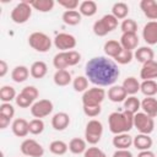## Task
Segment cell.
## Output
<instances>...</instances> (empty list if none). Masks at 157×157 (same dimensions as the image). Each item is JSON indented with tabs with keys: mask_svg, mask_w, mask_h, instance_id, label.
I'll return each instance as SVG.
<instances>
[{
	"mask_svg": "<svg viewBox=\"0 0 157 157\" xmlns=\"http://www.w3.org/2000/svg\"><path fill=\"white\" fill-rule=\"evenodd\" d=\"M58 4L63 7H65L66 10H76V7L80 6L77 0H59Z\"/></svg>",
	"mask_w": 157,
	"mask_h": 157,
	"instance_id": "cell-48",
	"label": "cell"
},
{
	"mask_svg": "<svg viewBox=\"0 0 157 157\" xmlns=\"http://www.w3.org/2000/svg\"><path fill=\"white\" fill-rule=\"evenodd\" d=\"M21 93L23 96H26L28 99H31L33 103L36 102V99L39 96V92H38V90L34 86H26V87H23L22 91H21Z\"/></svg>",
	"mask_w": 157,
	"mask_h": 157,
	"instance_id": "cell-42",
	"label": "cell"
},
{
	"mask_svg": "<svg viewBox=\"0 0 157 157\" xmlns=\"http://www.w3.org/2000/svg\"><path fill=\"white\" fill-rule=\"evenodd\" d=\"M105 91L98 86L88 88L82 94V105H101L105 98Z\"/></svg>",
	"mask_w": 157,
	"mask_h": 157,
	"instance_id": "cell-7",
	"label": "cell"
},
{
	"mask_svg": "<svg viewBox=\"0 0 157 157\" xmlns=\"http://www.w3.org/2000/svg\"><path fill=\"white\" fill-rule=\"evenodd\" d=\"M108 98L109 101L114 102V103H119V102H124L128 97V93L126 91L124 90L123 86H119V85H113L110 86V88L108 90Z\"/></svg>",
	"mask_w": 157,
	"mask_h": 157,
	"instance_id": "cell-17",
	"label": "cell"
},
{
	"mask_svg": "<svg viewBox=\"0 0 157 157\" xmlns=\"http://www.w3.org/2000/svg\"><path fill=\"white\" fill-rule=\"evenodd\" d=\"M81 18H82V15L77 10H66V11H64V13L61 16L63 22L67 26L78 25L81 22Z\"/></svg>",
	"mask_w": 157,
	"mask_h": 157,
	"instance_id": "cell-23",
	"label": "cell"
},
{
	"mask_svg": "<svg viewBox=\"0 0 157 157\" xmlns=\"http://www.w3.org/2000/svg\"><path fill=\"white\" fill-rule=\"evenodd\" d=\"M123 103H124V110L130 112V113H132V114L137 113L139 109L141 108V102H140L139 98L135 97V96H129V97H126V99H125Z\"/></svg>",
	"mask_w": 157,
	"mask_h": 157,
	"instance_id": "cell-36",
	"label": "cell"
},
{
	"mask_svg": "<svg viewBox=\"0 0 157 157\" xmlns=\"http://www.w3.org/2000/svg\"><path fill=\"white\" fill-rule=\"evenodd\" d=\"M120 29L123 33H136L137 31V23L132 18H125L120 23Z\"/></svg>",
	"mask_w": 157,
	"mask_h": 157,
	"instance_id": "cell-38",
	"label": "cell"
},
{
	"mask_svg": "<svg viewBox=\"0 0 157 157\" xmlns=\"http://www.w3.org/2000/svg\"><path fill=\"white\" fill-rule=\"evenodd\" d=\"M134 58H135L139 63L145 64V63H147V61L153 60V58H155V52H153L150 47H140V48H137V49L135 50Z\"/></svg>",
	"mask_w": 157,
	"mask_h": 157,
	"instance_id": "cell-22",
	"label": "cell"
},
{
	"mask_svg": "<svg viewBox=\"0 0 157 157\" xmlns=\"http://www.w3.org/2000/svg\"><path fill=\"white\" fill-rule=\"evenodd\" d=\"M128 13H129V6H128V4L123 2V1L115 2L112 7V15L117 20H125Z\"/></svg>",
	"mask_w": 157,
	"mask_h": 157,
	"instance_id": "cell-31",
	"label": "cell"
},
{
	"mask_svg": "<svg viewBox=\"0 0 157 157\" xmlns=\"http://www.w3.org/2000/svg\"><path fill=\"white\" fill-rule=\"evenodd\" d=\"M134 59V53L131 50H128V49H123L117 58H114L115 63L120 64V65H125V64H129L131 63V60Z\"/></svg>",
	"mask_w": 157,
	"mask_h": 157,
	"instance_id": "cell-39",
	"label": "cell"
},
{
	"mask_svg": "<svg viewBox=\"0 0 157 157\" xmlns=\"http://www.w3.org/2000/svg\"><path fill=\"white\" fill-rule=\"evenodd\" d=\"M0 115L12 119L15 115V108L11 103H1L0 105Z\"/></svg>",
	"mask_w": 157,
	"mask_h": 157,
	"instance_id": "cell-43",
	"label": "cell"
},
{
	"mask_svg": "<svg viewBox=\"0 0 157 157\" xmlns=\"http://www.w3.org/2000/svg\"><path fill=\"white\" fill-rule=\"evenodd\" d=\"M44 130V121L42 119H32L29 121V132L33 135H39Z\"/></svg>",
	"mask_w": 157,
	"mask_h": 157,
	"instance_id": "cell-40",
	"label": "cell"
},
{
	"mask_svg": "<svg viewBox=\"0 0 157 157\" xmlns=\"http://www.w3.org/2000/svg\"><path fill=\"white\" fill-rule=\"evenodd\" d=\"M83 157H107V155L98 147H87V150L83 153Z\"/></svg>",
	"mask_w": 157,
	"mask_h": 157,
	"instance_id": "cell-46",
	"label": "cell"
},
{
	"mask_svg": "<svg viewBox=\"0 0 157 157\" xmlns=\"http://www.w3.org/2000/svg\"><path fill=\"white\" fill-rule=\"evenodd\" d=\"M53 81L56 86H60V87H64V86H67L71 81H72V77H71V74L64 69V70H56L54 76H53Z\"/></svg>",
	"mask_w": 157,
	"mask_h": 157,
	"instance_id": "cell-26",
	"label": "cell"
},
{
	"mask_svg": "<svg viewBox=\"0 0 157 157\" xmlns=\"http://www.w3.org/2000/svg\"><path fill=\"white\" fill-rule=\"evenodd\" d=\"M132 140H134L132 136H130L128 132H124V134L114 135L112 142L113 146L117 147V150H129V147L132 145Z\"/></svg>",
	"mask_w": 157,
	"mask_h": 157,
	"instance_id": "cell-16",
	"label": "cell"
},
{
	"mask_svg": "<svg viewBox=\"0 0 157 157\" xmlns=\"http://www.w3.org/2000/svg\"><path fill=\"white\" fill-rule=\"evenodd\" d=\"M140 82L137 81V78L136 77H134V76H129V77H126L124 81H123V87H124V90L126 91V93L128 94H130V96H134L135 93H137L139 91H140Z\"/></svg>",
	"mask_w": 157,
	"mask_h": 157,
	"instance_id": "cell-29",
	"label": "cell"
},
{
	"mask_svg": "<svg viewBox=\"0 0 157 157\" xmlns=\"http://www.w3.org/2000/svg\"><path fill=\"white\" fill-rule=\"evenodd\" d=\"M92 29H93V33H94L96 36H98V37H104L105 34H108V33H109V32H108V29L105 28L104 23L102 22V20H97V21L93 23Z\"/></svg>",
	"mask_w": 157,
	"mask_h": 157,
	"instance_id": "cell-44",
	"label": "cell"
},
{
	"mask_svg": "<svg viewBox=\"0 0 157 157\" xmlns=\"http://www.w3.org/2000/svg\"><path fill=\"white\" fill-rule=\"evenodd\" d=\"M20 150L25 156H28V157H42L44 155L43 146L33 139L23 140L20 146Z\"/></svg>",
	"mask_w": 157,
	"mask_h": 157,
	"instance_id": "cell-8",
	"label": "cell"
},
{
	"mask_svg": "<svg viewBox=\"0 0 157 157\" xmlns=\"http://www.w3.org/2000/svg\"><path fill=\"white\" fill-rule=\"evenodd\" d=\"M103 134V125L99 120L92 119L86 124L85 129V140L90 145H96L101 141Z\"/></svg>",
	"mask_w": 157,
	"mask_h": 157,
	"instance_id": "cell-4",
	"label": "cell"
},
{
	"mask_svg": "<svg viewBox=\"0 0 157 157\" xmlns=\"http://www.w3.org/2000/svg\"><path fill=\"white\" fill-rule=\"evenodd\" d=\"M97 4L93 1V0H85L80 4L78 6V12L82 15V16H86V17H92L93 15H96L97 12Z\"/></svg>",
	"mask_w": 157,
	"mask_h": 157,
	"instance_id": "cell-28",
	"label": "cell"
},
{
	"mask_svg": "<svg viewBox=\"0 0 157 157\" xmlns=\"http://www.w3.org/2000/svg\"><path fill=\"white\" fill-rule=\"evenodd\" d=\"M152 144H153L152 137H150V135H146V134H137L132 140L134 147L139 151L150 150L152 147Z\"/></svg>",
	"mask_w": 157,
	"mask_h": 157,
	"instance_id": "cell-18",
	"label": "cell"
},
{
	"mask_svg": "<svg viewBox=\"0 0 157 157\" xmlns=\"http://www.w3.org/2000/svg\"><path fill=\"white\" fill-rule=\"evenodd\" d=\"M15 101H16V104L20 108H28V107H32V104H33V102L31 99H28L26 96H23L21 92L17 94V97H16Z\"/></svg>",
	"mask_w": 157,
	"mask_h": 157,
	"instance_id": "cell-47",
	"label": "cell"
},
{
	"mask_svg": "<svg viewBox=\"0 0 157 157\" xmlns=\"http://www.w3.org/2000/svg\"><path fill=\"white\" fill-rule=\"evenodd\" d=\"M32 9L39 11V12H49L53 10L55 2L54 0H31L29 1Z\"/></svg>",
	"mask_w": 157,
	"mask_h": 157,
	"instance_id": "cell-30",
	"label": "cell"
},
{
	"mask_svg": "<svg viewBox=\"0 0 157 157\" xmlns=\"http://www.w3.org/2000/svg\"><path fill=\"white\" fill-rule=\"evenodd\" d=\"M140 91L146 97H153L157 93V82L155 80H145L140 85Z\"/></svg>",
	"mask_w": 157,
	"mask_h": 157,
	"instance_id": "cell-32",
	"label": "cell"
},
{
	"mask_svg": "<svg viewBox=\"0 0 157 157\" xmlns=\"http://www.w3.org/2000/svg\"><path fill=\"white\" fill-rule=\"evenodd\" d=\"M140 9L142 10L144 15L148 20H151V21L157 20V1H155V0H141L140 1Z\"/></svg>",
	"mask_w": 157,
	"mask_h": 157,
	"instance_id": "cell-15",
	"label": "cell"
},
{
	"mask_svg": "<svg viewBox=\"0 0 157 157\" xmlns=\"http://www.w3.org/2000/svg\"><path fill=\"white\" fill-rule=\"evenodd\" d=\"M72 87L76 92H86L88 90V78L86 76H76L72 80Z\"/></svg>",
	"mask_w": 157,
	"mask_h": 157,
	"instance_id": "cell-37",
	"label": "cell"
},
{
	"mask_svg": "<svg viewBox=\"0 0 157 157\" xmlns=\"http://www.w3.org/2000/svg\"><path fill=\"white\" fill-rule=\"evenodd\" d=\"M134 128H136L140 134L150 135L155 129V120L144 112H137L134 114Z\"/></svg>",
	"mask_w": 157,
	"mask_h": 157,
	"instance_id": "cell-6",
	"label": "cell"
},
{
	"mask_svg": "<svg viewBox=\"0 0 157 157\" xmlns=\"http://www.w3.org/2000/svg\"><path fill=\"white\" fill-rule=\"evenodd\" d=\"M103 50H104V53H105L108 56H110V58L114 59V58H117V56L119 55V53L123 50V47H121L120 42L114 40V39H110V40H107V42L104 43Z\"/></svg>",
	"mask_w": 157,
	"mask_h": 157,
	"instance_id": "cell-24",
	"label": "cell"
},
{
	"mask_svg": "<svg viewBox=\"0 0 157 157\" xmlns=\"http://www.w3.org/2000/svg\"><path fill=\"white\" fill-rule=\"evenodd\" d=\"M113 157H132V153L129 150H117L113 153Z\"/></svg>",
	"mask_w": 157,
	"mask_h": 157,
	"instance_id": "cell-49",
	"label": "cell"
},
{
	"mask_svg": "<svg viewBox=\"0 0 157 157\" xmlns=\"http://www.w3.org/2000/svg\"><path fill=\"white\" fill-rule=\"evenodd\" d=\"M120 44L123 49H128L132 52L139 45V37L136 33H123L120 37Z\"/></svg>",
	"mask_w": 157,
	"mask_h": 157,
	"instance_id": "cell-19",
	"label": "cell"
},
{
	"mask_svg": "<svg viewBox=\"0 0 157 157\" xmlns=\"http://www.w3.org/2000/svg\"><path fill=\"white\" fill-rule=\"evenodd\" d=\"M53 65L56 70H64L69 67V59H67V52H59L53 58Z\"/></svg>",
	"mask_w": 157,
	"mask_h": 157,
	"instance_id": "cell-33",
	"label": "cell"
},
{
	"mask_svg": "<svg viewBox=\"0 0 157 157\" xmlns=\"http://www.w3.org/2000/svg\"><path fill=\"white\" fill-rule=\"evenodd\" d=\"M31 16H32V6L29 1L18 2L11 11V20L17 25L26 23L31 18Z\"/></svg>",
	"mask_w": 157,
	"mask_h": 157,
	"instance_id": "cell-5",
	"label": "cell"
},
{
	"mask_svg": "<svg viewBox=\"0 0 157 157\" xmlns=\"http://www.w3.org/2000/svg\"><path fill=\"white\" fill-rule=\"evenodd\" d=\"M76 38L70 33H59L54 38V45L60 52H69L76 47Z\"/></svg>",
	"mask_w": 157,
	"mask_h": 157,
	"instance_id": "cell-10",
	"label": "cell"
},
{
	"mask_svg": "<svg viewBox=\"0 0 157 157\" xmlns=\"http://www.w3.org/2000/svg\"><path fill=\"white\" fill-rule=\"evenodd\" d=\"M110 132L114 135L129 132L134 128V114L130 112H113L108 117Z\"/></svg>",
	"mask_w": 157,
	"mask_h": 157,
	"instance_id": "cell-2",
	"label": "cell"
},
{
	"mask_svg": "<svg viewBox=\"0 0 157 157\" xmlns=\"http://www.w3.org/2000/svg\"><path fill=\"white\" fill-rule=\"evenodd\" d=\"M142 38L148 45L157 44V21H148L144 26Z\"/></svg>",
	"mask_w": 157,
	"mask_h": 157,
	"instance_id": "cell-11",
	"label": "cell"
},
{
	"mask_svg": "<svg viewBox=\"0 0 157 157\" xmlns=\"http://www.w3.org/2000/svg\"><path fill=\"white\" fill-rule=\"evenodd\" d=\"M101 20H102V22L104 23V26H105V28L108 29V32H112V31H114V29L118 27V20H117L112 13L104 15Z\"/></svg>",
	"mask_w": 157,
	"mask_h": 157,
	"instance_id": "cell-41",
	"label": "cell"
},
{
	"mask_svg": "<svg viewBox=\"0 0 157 157\" xmlns=\"http://www.w3.org/2000/svg\"><path fill=\"white\" fill-rule=\"evenodd\" d=\"M29 75H31L29 69H28L27 66H25V65H17V66H15V67L12 69V71H11V78H12V81H15L16 83H22V82H25V81L28 78Z\"/></svg>",
	"mask_w": 157,
	"mask_h": 157,
	"instance_id": "cell-21",
	"label": "cell"
},
{
	"mask_svg": "<svg viewBox=\"0 0 157 157\" xmlns=\"http://www.w3.org/2000/svg\"><path fill=\"white\" fill-rule=\"evenodd\" d=\"M10 120H11V119L0 115V129H6V128L9 126V124H10Z\"/></svg>",
	"mask_w": 157,
	"mask_h": 157,
	"instance_id": "cell-51",
	"label": "cell"
},
{
	"mask_svg": "<svg viewBox=\"0 0 157 157\" xmlns=\"http://www.w3.org/2000/svg\"><path fill=\"white\" fill-rule=\"evenodd\" d=\"M54 109L53 102L49 99H39L36 101L32 107H31V114L37 118V119H42L44 117H48Z\"/></svg>",
	"mask_w": 157,
	"mask_h": 157,
	"instance_id": "cell-9",
	"label": "cell"
},
{
	"mask_svg": "<svg viewBox=\"0 0 157 157\" xmlns=\"http://www.w3.org/2000/svg\"><path fill=\"white\" fill-rule=\"evenodd\" d=\"M28 44L36 52L47 53L52 48V39L43 32H33L28 37Z\"/></svg>",
	"mask_w": 157,
	"mask_h": 157,
	"instance_id": "cell-3",
	"label": "cell"
},
{
	"mask_svg": "<svg viewBox=\"0 0 157 157\" xmlns=\"http://www.w3.org/2000/svg\"><path fill=\"white\" fill-rule=\"evenodd\" d=\"M11 129L15 136L17 137H25L29 132V123L23 118H17L12 121Z\"/></svg>",
	"mask_w": 157,
	"mask_h": 157,
	"instance_id": "cell-14",
	"label": "cell"
},
{
	"mask_svg": "<svg viewBox=\"0 0 157 157\" xmlns=\"http://www.w3.org/2000/svg\"><path fill=\"white\" fill-rule=\"evenodd\" d=\"M137 157H156L155 153L150 150H146V151H140V153L137 155Z\"/></svg>",
	"mask_w": 157,
	"mask_h": 157,
	"instance_id": "cell-52",
	"label": "cell"
},
{
	"mask_svg": "<svg viewBox=\"0 0 157 157\" xmlns=\"http://www.w3.org/2000/svg\"><path fill=\"white\" fill-rule=\"evenodd\" d=\"M82 109H83V113L90 118H96L102 112L101 105H82Z\"/></svg>",
	"mask_w": 157,
	"mask_h": 157,
	"instance_id": "cell-45",
	"label": "cell"
},
{
	"mask_svg": "<svg viewBox=\"0 0 157 157\" xmlns=\"http://www.w3.org/2000/svg\"><path fill=\"white\" fill-rule=\"evenodd\" d=\"M70 124V117L65 112H59L55 113L52 118V126L56 131H63L65 130Z\"/></svg>",
	"mask_w": 157,
	"mask_h": 157,
	"instance_id": "cell-12",
	"label": "cell"
},
{
	"mask_svg": "<svg viewBox=\"0 0 157 157\" xmlns=\"http://www.w3.org/2000/svg\"><path fill=\"white\" fill-rule=\"evenodd\" d=\"M17 94L12 86L5 85L0 88V101L2 103H11L12 99H16Z\"/></svg>",
	"mask_w": 157,
	"mask_h": 157,
	"instance_id": "cell-34",
	"label": "cell"
},
{
	"mask_svg": "<svg viewBox=\"0 0 157 157\" xmlns=\"http://www.w3.org/2000/svg\"><path fill=\"white\" fill-rule=\"evenodd\" d=\"M29 72L33 78H43L48 72V66L42 60L34 61L29 67Z\"/></svg>",
	"mask_w": 157,
	"mask_h": 157,
	"instance_id": "cell-25",
	"label": "cell"
},
{
	"mask_svg": "<svg viewBox=\"0 0 157 157\" xmlns=\"http://www.w3.org/2000/svg\"><path fill=\"white\" fill-rule=\"evenodd\" d=\"M87 150V142L86 140L81 139V137H74L70 140L69 142V151L74 155H81L85 153V151Z\"/></svg>",
	"mask_w": 157,
	"mask_h": 157,
	"instance_id": "cell-27",
	"label": "cell"
},
{
	"mask_svg": "<svg viewBox=\"0 0 157 157\" xmlns=\"http://www.w3.org/2000/svg\"><path fill=\"white\" fill-rule=\"evenodd\" d=\"M7 69H9L7 63H6L5 60H0V77H4V76L6 75Z\"/></svg>",
	"mask_w": 157,
	"mask_h": 157,
	"instance_id": "cell-50",
	"label": "cell"
},
{
	"mask_svg": "<svg viewBox=\"0 0 157 157\" xmlns=\"http://www.w3.org/2000/svg\"><path fill=\"white\" fill-rule=\"evenodd\" d=\"M140 77L142 78V81L157 78V61L155 59L142 64V67L140 70Z\"/></svg>",
	"mask_w": 157,
	"mask_h": 157,
	"instance_id": "cell-13",
	"label": "cell"
},
{
	"mask_svg": "<svg viewBox=\"0 0 157 157\" xmlns=\"http://www.w3.org/2000/svg\"><path fill=\"white\" fill-rule=\"evenodd\" d=\"M141 109L151 118L157 117V99L155 97H146L141 101Z\"/></svg>",
	"mask_w": 157,
	"mask_h": 157,
	"instance_id": "cell-20",
	"label": "cell"
},
{
	"mask_svg": "<svg viewBox=\"0 0 157 157\" xmlns=\"http://www.w3.org/2000/svg\"><path fill=\"white\" fill-rule=\"evenodd\" d=\"M85 76L90 82L98 87L113 86L118 80L120 71L118 65L105 56H94L86 63Z\"/></svg>",
	"mask_w": 157,
	"mask_h": 157,
	"instance_id": "cell-1",
	"label": "cell"
},
{
	"mask_svg": "<svg viewBox=\"0 0 157 157\" xmlns=\"http://www.w3.org/2000/svg\"><path fill=\"white\" fill-rule=\"evenodd\" d=\"M67 150H69V145L66 142H64L63 140H54L49 145V151L56 156L65 155L67 152Z\"/></svg>",
	"mask_w": 157,
	"mask_h": 157,
	"instance_id": "cell-35",
	"label": "cell"
}]
</instances>
